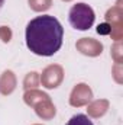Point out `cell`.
<instances>
[{
	"mask_svg": "<svg viewBox=\"0 0 123 125\" xmlns=\"http://www.w3.org/2000/svg\"><path fill=\"white\" fill-rule=\"evenodd\" d=\"M26 47L35 55L51 57L62 47L64 28L61 22L51 15H41L29 21L25 31Z\"/></svg>",
	"mask_w": 123,
	"mask_h": 125,
	"instance_id": "1",
	"label": "cell"
},
{
	"mask_svg": "<svg viewBox=\"0 0 123 125\" xmlns=\"http://www.w3.org/2000/svg\"><path fill=\"white\" fill-rule=\"evenodd\" d=\"M96 15L94 10L86 3H77L74 4L68 12V21L70 25L77 31H87L94 23Z\"/></svg>",
	"mask_w": 123,
	"mask_h": 125,
	"instance_id": "2",
	"label": "cell"
},
{
	"mask_svg": "<svg viewBox=\"0 0 123 125\" xmlns=\"http://www.w3.org/2000/svg\"><path fill=\"white\" fill-rule=\"evenodd\" d=\"M65 125H94V122L91 121V118H88L84 114H77L74 116L70 118V121Z\"/></svg>",
	"mask_w": 123,
	"mask_h": 125,
	"instance_id": "3",
	"label": "cell"
},
{
	"mask_svg": "<svg viewBox=\"0 0 123 125\" xmlns=\"http://www.w3.org/2000/svg\"><path fill=\"white\" fill-rule=\"evenodd\" d=\"M3 4H4V0H0V9L3 7Z\"/></svg>",
	"mask_w": 123,
	"mask_h": 125,
	"instance_id": "4",
	"label": "cell"
}]
</instances>
